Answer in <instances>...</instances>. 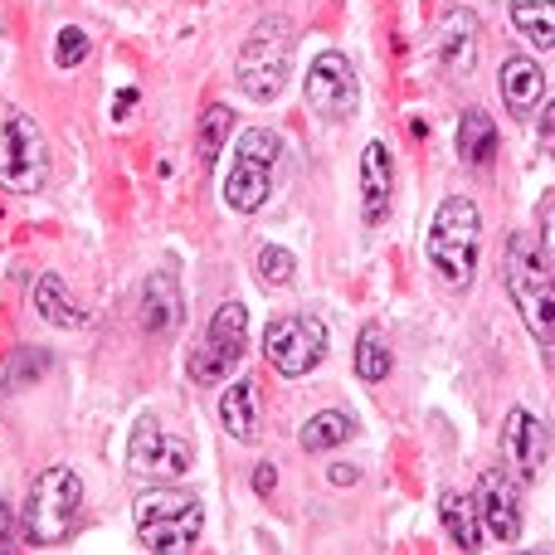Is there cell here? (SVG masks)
Listing matches in <instances>:
<instances>
[{
    "label": "cell",
    "instance_id": "6da1fadb",
    "mask_svg": "<svg viewBox=\"0 0 555 555\" xmlns=\"http://www.w3.org/2000/svg\"><path fill=\"white\" fill-rule=\"evenodd\" d=\"M502 283L517 302L527 332L541 346H555V263L546 259L537 234L512 230L502 244Z\"/></svg>",
    "mask_w": 555,
    "mask_h": 555
},
{
    "label": "cell",
    "instance_id": "7a4b0ae2",
    "mask_svg": "<svg viewBox=\"0 0 555 555\" xmlns=\"http://www.w3.org/2000/svg\"><path fill=\"white\" fill-rule=\"evenodd\" d=\"M137 541L156 555H191L205 537V507L195 492L166 488L156 482V492H142L137 498Z\"/></svg>",
    "mask_w": 555,
    "mask_h": 555
},
{
    "label": "cell",
    "instance_id": "3957f363",
    "mask_svg": "<svg viewBox=\"0 0 555 555\" xmlns=\"http://www.w3.org/2000/svg\"><path fill=\"white\" fill-rule=\"evenodd\" d=\"M478 244H482V215L468 195H453L434 210L429 220V240H424V254H429L434 273L443 278V287H468L473 269H478Z\"/></svg>",
    "mask_w": 555,
    "mask_h": 555
},
{
    "label": "cell",
    "instance_id": "277c9868",
    "mask_svg": "<svg viewBox=\"0 0 555 555\" xmlns=\"http://www.w3.org/2000/svg\"><path fill=\"white\" fill-rule=\"evenodd\" d=\"M293 49H297L293 20L263 15L259 25L249 29V39H244V49H240V64H234L244 98H254V103H273V98H283L287 78H293Z\"/></svg>",
    "mask_w": 555,
    "mask_h": 555
},
{
    "label": "cell",
    "instance_id": "5b68a950",
    "mask_svg": "<svg viewBox=\"0 0 555 555\" xmlns=\"http://www.w3.org/2000/svg\"><path fill=\"white\" fill-rule=\"evenodd\" d=\"M83 521V482L74 468H49L35 478L25 502V537L29 546H64Z\"/></svg>",
    "mask_w": 555,
    "mask_h": 555
},
{
    "label": "cell",
    "instance_id": "8992f818",
    "mask_svg": "<svg viewBox=\"0 0 555 555\" xmlns=\"http://www.w3.org/2000/svg\"><path fill=\"white\" fill-rule=\"evenodd\" d=\"M49 181V142L29 113L0 98V185L15 195H35Z\"/></svg>",
    "mask_w": 555,
    "mask_h": 555
},
{
    "label": "cell",
    "instance_id": "52a82bcc",
    "mask_svg": "<svg viewBox=\"0 0 555 555\" xmlns=\"http://www.w3.org/2000/svg\"><path fill=\"white\" fill-rule=\"evenodd\" d=\"M278 162H283V142H278V132H269V127L244 132L230 176H224V205H230L234 215H259L273 195Z\"/></svg>",
    "mask_w": 555,
    "mask_h": 555
},
{
    "label": "cell",
    "instance_id": "ba28073f",
    "mask_svg": "<svg viewBox=\"0 0 555 555\" xmlns=\"http://www.w3.org/2000/svg\"><path fill=\"white\" fill-rule=\"evenodd\" d=\"M326 346H332V332H326L322 317H307V312H287L273 317L269 332H263V356L278 375L297 380V375H312L317 365L326 361Z\"/></svg>",
    "mask_w": 555,
    "mask_h": 555
},
{
    "label": "cell",
    "instance_id": "9c48e42d",
    "mask_svg": "<svg viewBox=\"0 0 555 555\" xmlns=\"http://www.w3.org/2000/svg\"><path fill=\"white\" fill-rule=\"evenodd\" d=\"M244 351H249V312H244V302H224L220 312L210 317V326H205L201 346H195V356H191V380L195 385L230 380V375L240 371Z\"/></svg>",
    "mask_w": 555,
    "mask_h": 555
},
{
    "label": "cell",
    "instance_id": "30bf717a",
    "mask_svg": "<svg viewBox=\"0 0 555 555\" xmlns=\"http://www.w3.org/2000/svg\"><path fill=\"white\" fill-rule=\"evenodd\" d=\"M127 468L142 482H176L195 468V449L181 439V434L162 429L156 420H142L127 439Z\"/></svg>",
    "mask_w": 555,
    "mask_h": 555
},
{
    "label": "cell",
    "instance_id": "8fae6325",
    "mask_svg": "<svg viewBox=\"0 0 555 555\" xmlns=\"http://www.w3.org/2000/svg\"><path fill=\"white\" fill-rule=\"evenodd\" d=\"M302 88H307V107H312L317 117H326V122H346V117L361 107V78H356L351 59L336 54V49L312 59Z\"/></svg>",
    "mask_w": 555,
    "mask_h": 555
},
{
    "label": "cell",
    "instance_id": "7c38bea8",
    "mask_svg": "<svg viewBox=\"0 0 555 555\" xmlns=\"http://www.w3.org/2000/svg\"><path fill=\"white\" fill-rule=\"evenodd\" d=\"M546 453H551V434L541 429L537 414L507 410V420H502V459H507L512 478L537 482L546 473Z\"/></svg>",
    "mask_w": 555,
    "mask_h": 555
},
{
    "label": "cell",
    "instance_id": "4fadbf2b",
    "mask_svg": "<svg viewBox=\"0 0 555 555\" xmlns=\"http://www.w3.org/2000/svg\"><path fill=\"white\" fill-rule=\"evenodd\" d=\"M478 512L492 541H517L521 537V507H517V478L502 468H488L478 478Z\"/></svg>",
    "mask_w": 555,
    "mask_h": 555
},
{
    "label": "cell",
    "instance_id": "5bb4252c",
    "mask_svg": "<svg viewBox=\"0 0 555 555\" xmlns=\"http://www.w3.org/2000/svg\"><path fill=\"white\" fill-rule=\"evenodd\" d=\"M434 54L449 74H468L473 59H478V15L473 10H449L434 29Z\"/></svg>",
    "mask_w": 555,
    "mask_h": 555
},
{
    "label": "cell",
    "instance_id": "9a60e30c",
    "mask_svg": "<svg viewBox=\"0 0 555 555\" xmlns=\"http://www.w3.org/2000/svg\"><path fill=\"white\" fill-rule=\"evenodd\" d=\"M498 88H502V103H507V113L512 117H527V113H537L541 98H546V74H541L537 59L512 54V59H502Z\"/></svg>",
    "mask_w": 555,
    "mask_h": 555
},
{
    "label": "cell",
    "instance_id": "2e32d148",
    "mask_svg": "<svg viewBox=\"0 0 555 555\" xmlns=\"http://www.w3.org/2000/svg\"><path fill=\"white\" fill-rule=\"evenodd\" d=\"M390 195H395V166L385 142H371L361 156V215L365 224H380L390 215Z\"/></svg>",
    "mask_w": 555,
    "mask_h": 555
},
{
    "label": "cell",
    "instance_id": "e0dca14e",
    "mask_svg": "<svg viewBox=\"0 0 555 555\" xmlns=\"http://www.w3.org/2000/svg\"><path fill=\"white\" fill-rule=\"evenodd\" d=\"M220 420H224V429H230V439H244V443L259 439V390H254L249 375H240V380L224 385Z\"/></svg>",
    "mask_w": 555,
    "mask_h": 555
},
{
    "label": "cell",
    "instance_id": "ac0fdd59",
    "mask_svg": "<svg viewBox=\"0 0 555 555\" xmlns=\"http://www.w3.org/2000/svg\"><path fill=\"white\" fill-rule=\"evenodd\" d=\"M142 326L152 336H166L181 326V293H176L171 273H152L142 287Z\"/></svg>",
    "mask_w": 555,
    "mask_h": 555
},
{
    "label": "cell",
    "instance_id": "d6986e66",
    "mask_svg": "<svg viewBox=\"0 0 555 555\" xmlns=\"http://www.w3.org/2000/svg\"><path fill=\"white\" fill-rule=\"evenodd\" d=\"M439 521L449 531V541L459 551H478L482 546V512L478 498H463V492H443L439 498Z\"/></svg>",
    "mask_w": 555,
    "mask_h": 555
},
{
    "label": "cell",
    "instance_id": "ffe728a7",
    "mask_svg": "<svg viewBox=\"0 0 555 555\" xmlns=\"http://www.w3.org/2000/svg\"><path fill=\"white\" fill-rule=\"evenodd\" d=\"M35 312L44 317L49 326H64V332H78V326H88V317L78 312V302L68 297L64 278L59 273H39L35 283Z\"/></svg>",
    "mask_w": 555,
    "mask_h": 555
},
{
    "label": "cell",
    "instance_id": "44dd1931",
    "mask_svg": "<svg viewBox=\"0 0 555 555\" xmlns=\"http://www.w3.org/2000/svg\"><path fill=\"white\" fill-rule=\"evenodd\" d=\"M459 156L468 166H488L498 156V122H492L482 107H468L459 117Z\"/></svg>",
    "mask_w": 555,
    "mask_h": 555
},
{
    "label": "cell",
    "instance_id": "7402d4cb",
    "mask_svg": "<svg viewBox=\"0 0 555 555\" xmlns=\"http://www.w3.org/2000/svg\"><path fill=\"white\" fill-rule=\"evenodd\" d=\"M356 439V420L346 410H322L312 414V420L302 424V434H297V443H302V453H326V449H341V443Z\"/></svg>",
    "mask_w": 555,
    "mask_h": 555
},
{
    "label": "cell",
    "instance_id": "603a6c76",
    "mask_svg": "<svg viewBox=\"0 0 555 555\" xmlns=\"http://www.w3.org/2000/svg\"><path fill=\"white\" fill-rule=\"evenodd\" d=\"M512 25L537 54L555 49V0H512Z\"/></svg>",
    "mask_w": 555,
    "mask_h": 555
},
{
    "label": "cell",
    "instance_id": "cb8c5ba5",
    "mask_svg": "<svg viewBox=\"0 0 555 555\" xmlns=\"http://www.w3.org/2000/svg\"><path fill=\"white\" fill-rule=\"evenodd\" d=\"M390 365H395V356H390L385 332L380 326H365V332L356 336V375H361L365 385H380V380H390Z\"/></svg>",
    "mask_w": 555,
    "mask_h": 555
},
{
    "label": "cell",
    "instance_id": "d4e9b609",
    "mask_svg": "<svg viewBox=\"0 0 555 555\" xmlns=\"http://www.w3.org/2000/svg\"><path fill=\"white\" fill-rule=\"evenodd\" d=\"M49 375V351H39V346H20L15 356H10L5 375H0V390H29L35 380H44Z\"/></svg>",
    "mask_w": 555,
    "mask_h": 555
},
{
    "label": "cell",
    "instance_id": "484cf974",
    "mask_svg": "<svg viewBox=\"0 0 555 555\" xmlns=\"http://www.w3.org/2000/svg\"><path fill=\"white\" fill-rule=\"evenodd\" d=\"M230 132H234V113H230V107H224V103L205 107V117H201V166H205V171L220 162Z\"/></svg>",
    "mask_w": 555,
    "mask_h": 555
},
{
    "label": "cell",
    "instance_id": "4316f807",
    "mask_svg": "<svg viewBox=\"0 0 555 555\" xmlns=\"http://www.w3.org/2000/svg\"><path fill=\"white\" fill-rule=\"evenodd\" d=\"M293 273H297V259L287 249H278V244H263L259 249V278L269 287H283V283H293Z\"/></svg>",
    "mask_w": 555,
    "mask_h": 555
},
{
    "label": "cell",
    "instance_id": "83f0119b",
    "mask_svg": "<svg viewBox=\"0 0 555 555\" xmlns=\"http://www.w3.org/2000/svg\"><path fill=\"white\" fill-rule=\"evenodd\" d=\"M54 59H59V68H78L88 59V35L78 25H64L59 29V39H54Z\"/></svg>",
    "mask_w": 555,
    "mask_h": 555
},
{
    "label": "cell",
    "instance_id": "f1b7e54d",
    "mask_svg": "<svg viewBox=\"0 0 555 555\" xmlns=\"http://www.w3.org/2000/svg\"><path fill=\"white\" fill-rule=\"evenodd\" d=\"M541 249H546V259L555 263V201L541 205Z\"/></svg>",
    "mask_w": 555,
    "mask_h": 555
},
{
    "label": "cell",
    "instance_id": "f546056e",
    "mask_svg": "<svg viewBox=\"0 0 555 555\" xmlns=\"http://www.w3.org/2000/svg\"><path fill=\"white\" fill-rule=\"evenodd\" d=\"M273 488H278V473H273V463H259V468H254V492H259V498H269Z\"/></svg>",
    "mask_w": 555,
    "mask_h": 555
},
{
    "label": "cell",
    "instance_id": "4dcf8cb0",
    "mask_svg": "<svg viewBox=\"0 0 555 555\" xmlns=\"http://www.w3.org/2000/svg\"><path fill=\"white\" fill-rule=\"evenodd\" d=\"M537 132H541V146H546V152L555 156V103H546V113H541V127H537Z\"/></svg>",
    "mask_w": 555,
    "mask_h": 555
},
{
    "label": "cell",
    "instance_id": "1f68e13d",
    "mask_svg": "<svg viewBox=\"0 0 555 555\" xmlns=\"http://www.w3.org/2000/svg\"><path fill=\"white\" fill-rule=\"evenodd\" d=\"M332 482H336V488H351V482H356V463H336Z\"/></svg>",
    "mask_w": 555,
    "mask_h": 555
},
{
    "label": "cell",
    "instance_id": "d6a6232c",
    "mask_svg": "<svg viewBox=\"0 0 555 555\" xmlns=\"http://www.w3.org/2000/svg\"><path fill=\"white\" fill-rule=\"evenodd\" d=\"M10 537H15V512L0 502V541H10Z\"/></svg>",
    "mask_w": 555,
    "mask_h": 555
}]
</instances>
